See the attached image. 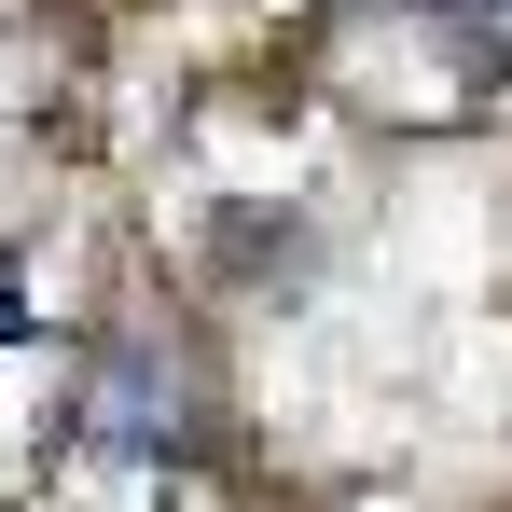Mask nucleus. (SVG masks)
Listing matches in <instances>:
<instances>
[{
	"label": "nucleus",
	"instance_id": "f257e3e1",
	"mask_svg": "<svg viewBox=\"0 0 512 512\" xmlns=\"http://www.w3.org/2000/svg\"><path fill=\"white\" fill-rule=\"evenodd\" d=\"M167 429H180V374L111 360V388H97V443H111V457H167Z\"/></svg>",
	"mask_w": 512,
	"mask_h": 512
}]
</instances>
